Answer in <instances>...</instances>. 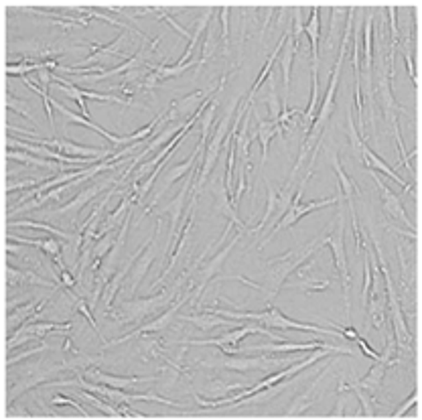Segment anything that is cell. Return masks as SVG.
<instances>
[{
    "instance_id": "obj_39",
    "label": "cell",
    "mask_w": 422,
    "mask_h": 420,
    "mask_svg": "<svg viewBox=\"0 0 422 420\" xmlns=\"http://www.w3.org/2000/svg\"><path fill=\"white\" fill-rule=\"evenodd\" d=\"M347 390H353L355 392V396H357V400L362 402V408H364V417L366 419H374V394L372 392H368V390H364L362 386H357L355 382H347Z\"/></svg>"
},
{
    "instance_id": "obj_19",
    "label": "cell",
    "mask_w": 422,
    "mask_h": 420,
    "mask_svg": "<svg viewBox=\"0 0 422 420\" xmlns=\"http://www.w3.org/2000/svg\"><path fill=\"white\" fill-rule=\"evenodd\" d=\"M112 185V181L108 179V181H104V183H98V185H91V187H87V189H84V191H80L69 203H63V206H59V208H55V210L49 211V215H67V213H78V211H82L96 197V195H100L104 189H108Z\"/></svg>"
},
{
    "instance_id": "obj_53",
    "label": "cell",
    "mask_w": 422,
    "mask_h": 420,
    "mask_svg": "<svg viewBox=\"0 0 422 420\" xmlns=\"http://www.w3.org/2000/svg\"><path fill=\"white\" fill-rule=\"evenodd\" d=\"M51 402H53V404H65V406H74V408H76V410H78V412H80L82 417H85V419H91V415H89V412L85 410L84 406H82V404H78V402H76V400H71V398H65V396H53V398H51Z\"/></svg>"
},
{
    "instance_id": "obj_49",
    "label": "cell",
    "mask_w": 422,
    "mask_h": 420,
    "mask_svg": "<svg viewBox=\"0 0 422 420\" xmlns=\"http://www.w3.org/2000/svg\"><path fill=\"white\" fill-rule=\"evenodd\" d=\"M155 12L159 14V16H157L159 21H165V23H169L170 27H173V29H175V31H177V33H179L181 37H185L187 41H191V37H193V33H189V29H185V27H181V25H179V23L175 21V19H173V16H169V14H167V12H163V10H157V8H155Z\"/></svg>"
},
{
    "instance_id": "obj_14",
    "label": "cell",
    "mask_w": 422,
    "mask_h": 420,
    "mask_svg": "<svg viewBox=\"0 0 422 420\" xmlns=\"http://www.w3.org/2000/svg\"><path fill=\"white\" fill-rule=\"evenodd\" d=\"M372 179H374V183H376V187H378V191H380L381 206H384L386 215H388V217H394V219H398V221H402V223H406V225L414 232V223L408 219V215H406V210H404L400 197H398V195H396V193H394V191L381 181L374 170H372Z\"/></svg>"
},
{
    "instance_id": "obj_36",
    "label": "cell",
    "mask_w": 422,
    "mask_h": 420,
    "mask_svg": "<svg viewBox=\"0 0 422 420\" xmlns=\"http://www.w3.org/2000/svg\"><path fill=\"white\" fill-rule=\"evenodd\" d=\"M116 236H118V232L114 230V232H110V234L102 236L100 240H96V244H93V252H91V256H93L91 270H93V272H98V270H100L102 260H104L108 254L112 252V248H114V244H116Z\"/></svg>"
},
{
    "instance_id": "obj_46",
    "label": "cell",
    "mask_w": 422,
    "mask_h": 420,
    "mask_svg": "<svg viewBox=\"0 0 422 420\" xmlns=\"http://www.w3.org/2000/svg\"><path fill=\"white\" fill-rule=\"evenodd\" d=\"M45 67V63H23V65H8L6 67V74L8 76H23L27 78V74L31 71H39Z\"/></svg>"
},
{
    "instance_id": "obj_28",
    "label": "cell",
    "mask_w": 422,
    "mask_h": 420,
    "mask_svg": "<svg viewBox=\"0 0 422 420\" xmlns=\"http://www.w3.org/2000/svg\"><path fill=\"white\" fill-rule=\"evenodd\" d=\"M71 325H74V321H67V323H31V321H27V323H25L23 327H19L16 333H12V335L33 333V335L45 339L49 333H63V331H69Z\"/></svg>"
},
{
    "instance_id": "obj_24",
    "label": "cell",
    "mask_w": 422,
    "mask_h": 420,
    "mask_svg": "<svg viewBox=\"0 0 422 420\" xmlns=\"http://www.w3.org/2000/svg\"><path fill=\"white\" fill-rule=\"evenodd\" d=\"M6 274H8V287H14V285H37V287H47V289H57L59 287L57 283L41 278L33 270H19V268H12L10 264L6 266Z\"/></svg>"
},
{
    "instance_id": "obj_31",
    "label": "cell",
    "mask_w": 422,
    "mask_h": 420,
    "mask_svg": "<svg viewBox=\"0 0 422 420\" xmlns=\"http://www.w3.org/2000/svg\"><path fill=\"white\" fill-rule=\"evenodd\" d=\"M291 31H293V25H291V27H289V29L285 31V35H282V39L278 41V47H276V49H274V51L270 53V57L266 59V63H264V67H262V71H260V76L256 78V82H254L252 89H250V93H248V100H250V102H252V100H254V96H256V91H258V89L262 87V84L266 82V78L270 76V71H272V65H274V61H276V57H278V53H280V49L285 47V43H287V37L291 35Z\"/></svg>"
},
{
    "instance_id": "obj_7",
    "label": "cell",
    "mask_w": 422,
    "mask_h": 420,
    "mask_svg": "<svg viewBox=\"0 0 422 420\" xmlns=\"http://www.w3.org/2000/svg\"><path fill=\"white\" fill-rule=\"evenodd\" d=\"M63 364H45V360H39L37 364H33L21 379L10 386V392H8V402L12 404L16 398H21L27 390H35L39 388L41 384H49L53 376H57L59 372H63Z\"/></svg>"
},
{
    "instance_id": "obj_56",
    "label": "cell",
    "mask_w": 422,
    "mask_h": 420,
    "mask_svg": "<svg viewBox=\"0 0 422 420\" xmlns=\"http://www.w3.org/2000/svg\"><path fill=\"white\" fill-rule=\"evenodd\" d=\"M417 402H419V390H414V392L410 394V398H408V400H406V402H404V404H402V406H400V408H398V410H396V412H394L392 417H394V419H400V417H404V415H406V410H410V408H412V406H414Z\"/></svg>"
},
{
    "instance_id": "obj_13",
    "label": "cell",
    "mask_w": 422,
    "mask_h": 420,
    "mask_svg": "<svg viewBox=\"0 0 422 420\" xmlns=\"http://www.w3.org/2000/svg\"><path fill=\"white\" fill-rule=\"evenodd\" d=\"M313 349H329L333 353H353V349L345 345H329V343H264V345H252L246 351H270V353H289V351H313Z\"/></svg>"
},
{
    "instance_id": "obj_25",
    "label": "cell",
    "mask_w": 422,
    "mask_h": 420,
    "mask_svg": "<svg viewBox=\"0 0 422 420\" xmlns=\"http://www.w3.org/2000/svg\"><path fill=\"white\" fill-rule=\"evenodd\" d=\"M47 302H49V298H43L39 305H35L33 300H29V302H25V305L16 307V311H14V309H10V311H8V319H6L8 329L23 327V325L29 321V317H35V315H39V313H41L43 307H45Z\"/></svg>"
},
{
    "instance_id": "obj_2",
    "label": "cell",
    "mask_w": 422,
    "mask_h": 420,
    "mask_svg": "<svg viewBox=\"0 0 422 420\" xmlns=\"http://www.w3.org/2000/svg\"><path fill=\"white\" fill-rule=\"evenodd\" d=\"M211 309V307H210ZM213 313L225 317V319H246V321H258L262 323L264 327L268 329H296V331H313V333H319V335H329L337 337L341 341H345L341 331L337 329H325V327H319V325H307V323H298L295 319H289L285 313H280L278 307L274 305H268L266 311L262 313H252V311H227V309H211Z\"/></svg>"
},
{
    "instance_id": "obj_26",
    "label": "cell",
    "mask_w": 422,
    "mask_h": 420,
    "mask_svg": "<svg viewBox=\"0 0 422 420\" xmlns=\"http://www.w3.org/2000/svg\"><path fill=\"white\" fill-rule=\"evenodd\" d=\"M179 319L185 321V323L195 325V327L201 329V331H211V329L221 327V325H236V319H234V321L223 319L221 315H217V313H213V311H208V313H203V315H191V317L183 315V317H179Z\"/></svg>"
},
{
    "instance_id": "obj_32",
    "label": "cell",
    "mask_w": 422,
    "mask_h": 420,
    "mask_svg": "<svg viewBox=\"0 0 422 420\" xmlns=\"http://www.w3.org/2000/svg\"><path fill=\"white\" fill-rule=\"evenodd\" d=\"M388 364L386 362H381V360H376L374 362V366H372V370L368 372V376H364L362 379H357L355 384L357 386H362L364 390H368V392H378L381 388V382H384V378H386V372H388Z\"/></svg>"
},
{
    "instance_id": "obj_40",
    "label": "cell",
    "mask_w": 422,
    "mask_h": 420,
    "mask_svg": "<svg viewBox=\"0 0 422 420\" xmlns=\"http://www.w3.org/2000/svg\"><path fill=\"white\" fill-rule=\"evenodd\" d=\"M65 293L71 296V300H74L76 309H78V311H80V313L84 315V319L87 321V323H89V325H91V327H93V331L98 333V337H100L102 341H106V339H104V335H102V331H100V327H98V323H96V319H93V311L89 309V305L85 302L84 298H80V296L74 293V291H65Z\"/></svg>"
},
{
    "instance_id": "obj_45",
    "label": "cell",
    "mask_w": 422,
    "mask_h": 420,
    "mask_svg": "<svg viewBox=\"0 0 422 420\" xmlns=\"http://www.w3.org/2000/svg\"><path fill=\"white\" fill-rule=\"evenodd\" d=\"M347 134H349V140H351L353 151L362 155V144H364V138L359 136V132H357V128H355V122H353V114H351V110H347Z\"/></svg>"
},
{
    "instance_id": "obj_52",
    "label": "cell",
    "mask_w": 422,
    "mask_h": 420,
    "mask_svg": "<svg viewBox=\"0 0 422 420\" xmlns=\"http://www.w3.org/2000/svg\"><path fill=\"white\" fill-rule=\"evenodd\" d=\"M6 108H10V110H16V114H23V116H25V118H27L29 122H33V124H35V128L39 130L37 122H35V118H33V116L29 114V108H27V106H25V104L21 102V100H16V102H14L12 98H8V100H6Z\"/></svg>"
},
{
    "instance_id": "obj_37",
    "label": "cell",
    "mask_w": 422,
    "mask_h": 420,
    "mask_svg": "<svg viewBox=\"0 0 422 420\" xmlns=\"http://www.w3.org/2000/svg\"><path fill=\"white\" fill-rule=\"evenodd\" d=\"M331 27H329V37H327V49L329 51H335V43L341 39V29H343V21L347 14L345 8H331Z\"/></svg>"
},
{
    "instance_id": "obj_50",
    "label": "cell",
    "mask_w": 422,
    "mask_h": 420,
    "mask_svg": "<svg viewBox=\"0 0 422 420\" xmlns=\"http://www.w3.org/2000/svg\"><path fill=\"white\" fill-rule=\"evenodd\" d=\"M364 252H366V250H364ZM370 289H372V266H370V258H368V252H366V262H364V289H362V300H364V305L368 302Z\"/></svg>"
},
{
    "instance_id": "obj_47",
    "label": "cell",
    "mask_w": 422,
    "mask_h": 420,
    "mask_svg": "<svg viewBox=\"0 0 422 420\" xmlns=\"http://www.w3.org/2000/svg\"><path fill=\"white\" fill-rule=\"evenodd\" d=\"M230 12H232V8H227V6H223V8H219V23H221V43H223V47H230Z\"/></svg>"
},
{
    "instance_id": "obj_38",
    "label": "cell",
    "mask_w": 422,
    "mask_h": 420,
    "mask_svg": "<svg viewBox=\"0 0 422 420\" xmlns=\"http://www.w3.org/2000/svg\"><path fill=\"white\" fill-rule=\"evenodd\" d=\"M266 183V193H268V201H266V211H264V217L260 219V223L256 225V228H250L248 230V234H260L262 230H264V225H266V221L274 215V210H276V201H278V193L274 191V187L268 183V181H264Z\"/></svg>"
},
{
    "instance_id": "obj_17",
    "label": "cell",
    "mask_w": 422,
    "mask_h": 420,
    "mask_svg": "<svg viewBox=\"0 0 422 420\" xmlns=\"http://www.w3.org/2000/svg\"><path fill=\"white\" fill-rule=\"evenodd\" d=\"M126 43H128V35L126 33H122V35H118V39H114L112 43H108V45H91V55L89 57H85L84 61H80V63H76V65H89V63H96V61H106V59H110V57H126V59H130V55H128L126 51Z\"/></svg>"
},
{
    "instance_id": "obj_20",
    "label": "cell",
    "mask_w": 422,
    "mask_h": 420,
    "mask_svg": "<svg viewBox=\"0 0 422 420\" xmlns=\"http://www.w3.org/2000/svg\"><path fill=\"white\" fill-rule=\"evenodd\" d=\"M8 240L10 242H16V244H25V246H31V248H39L45 256L53 258L55 266L61 270L65 268L63 260H61V242L57 238H39V240H29V238H21V236H14V234H8Z\"/></svg>"
},
{
    "instance_id": "obj_59",
    "label": "cell",
    "mask_w": 422,
    "mask_h": 420,
    "mask_svg": "<svg viewBox=\"0 0 422 420\" xmlns=\"http://www.w3.org/2000/svg\"><path fill=\"white\" fill-rule=\"evenodd\" d=\"M63 351H65V353H71V355H78V353H82V349H78V347L74 345V341H71L69 337H67V339L63 341Z\"/></svg>"
},
{
    "instance_id": "obj_54",
    "label": "cell",
    "mask_w": 422,
    "mask_h": 420,
    "mask_svg": "<svg viewBox=\"0 0 422 420\" xmlns=\"http://www.w3.org/2000/svg\"><path fill=\"white\" fill-rule=\"evenodd\" d=\"M302 10L296 6L295 8V25H293V41L296 47H300V35L304 33V23H302Z\"/></svg>"
},
{
    "instance_id": "obj_30",
    "label": "cell",
    "mask_w": 422,
    "mask_h": 420,
    "mask_svg": "<svg viewBox=\"0 0 422 420\" xmlns=\"http://www.w3.org/2000/svg\"><path fill=\"white\" fill-rule=\"evenodd\" d=\"M331 165L335 168V175H337L339 179V191H341L343 199H345L349 206H353V195H355V191L359 193V187H357V185L347 177V173L343 170L341 163H339L337 153H331Z\"/></svg>"
},
{
    "instance_id": "obj_33",
    "label": "cell",
    "mask_w": 422,
    "mask_h": 420,
    "mask_svg": "<svg viewBox=\"0 0 422 420\" xmlns=\"http://www.w3.org/2000/svg\"><path fill=\"white\" fill-rule=\"evenodd\" d=\"M362 35H364V71H366L368 82H372V65H374V47H372L374 21H372V16H366Z\"/></svg>"
},
{
    "instance_id": "obj_1",
    "label": "cell",
    "mask_w": 422,
    "mask_h": 420,
    "mask_svg": "<svg viewBox=\"0 0 422 420\" xmlns=\"http://www.w3.org/2000/svg\"><path fill=\"white\" fill-rule=\"evenodd\" d=\"M323 238H325V234L317 236L315 240H311L307 246L298 248L295 252L291 250V252H287L285 256H280V258L268 260L270 270L266 272V278H264V283L260 285V293H266V302H268V305L278 296L280 289L287 285V278H289L295 270H298L309 258H313V254L319 252V250L325 246V244H323Z\"/></svg>"
},
{
    "instance_id": "obj_5",
    "label": "cell",
    "mask_w": 422,
    "mask_h": 420,
    "mask_svg": "<svg viewBox=\"0 0 422 420\" xmlns=\"http://www.w3.org/2000/svg\"><path fill=\"white\" fill-rule=\"evenodd\" d=\"M300 362L298 357L293 360H287V357H268V355H260V357H240L238 355H225L219 351V355H215V360H203L199 362L197 366H203V368H225V370H232V372H238V374H248V372H272L274 368H280L285 364H295Z\"/></svg>"
},
{
    "instance_id": "obj_4",
    "label": "cell",
    "mask_w": 422,
    "mask_h": 420,
    "mask_svg": "<svg viewBox=\"0 0 422 420\" xmlns=\"http://www.w3.org/2000/svg\"><path fill=\"white\" fill-rule=\"evenodd\" d=\"M240 100H242V98H236V100L230 104L227 116L221 118V122L217 124L215 132H213V136L208 140V144H206V155H203V163H201V170H199V177H197V181H195L193 187H191L193 193H199V191L203 189L206 181L210 179L211 170L215 168V163H217V159H219V153H221V148H223V144H225V140H227V136H230L232 122H234V114L238 112Z\"/></svg>"
},
{
    "instance_id": "obj_27",
    "label": "cell",
    "mask_w": 422,
    "mask_h": 420,
    "mask_svg": "<svg viewBox=\"0 0 422 420\" xmlns=\"http://www.w3.org/2000/svg\"><path fill=\"white\" fill-rule=\"evenodd\" d=\"M329 372V368H325L323 372H321V376L319 378L315 379L309 388H307V392H302L300 396H296L295 398V402H293V406L287 410V417H300L311 404H313V400L317 398V388H319V384L325 379V374Z\"/></svg>"
},
{
    "instance_id": "obj_23",
    "label": "cell",
    "mask_w": 422,
    "mask_h": 420,
    "mask_svg": "<svg viewBox=\"0 0 422 420\" xmlns=\"http://www.w3.org/2000/svg\"><path fill=\"white\" fill-rule=\"evenodd\" d=\"M138 355L142 362H151V360H159V362H167V353L163 351V341L159 337L151 335H140L138 337V347H136Z\"/></svg>"
},
{
    "instance_id": "obj_44",
    "label": "cell",
    "mask_w": 422,
    "mask_h": 420,
    "mask_svg": "<svg viewBox=\"0 0 422 420\" xmlns=\"http://www.w3.org/2000/svg\"><path fill=\"white\" fill-rule=\"evenodd\" d=\"M266 104H268V114H270V122H278L280 118V102H278V93H276V85H270V91H268V98H266Z\"/></svg>"
},
{
    "instance_id": "obj_43",
    "label": "cell",
    "mask_w": 422,
    "mask_h": 420,
    "mask_svg": "<svg viewBox=\"0 0 422 420\" xmlns=\"http://www.w3.org/2000/svg\"><path fill=\"white\" fill-rule=\"evenodd\" d=\"M331 287V280L325 278V280H319L317 276H309L307 280L302 283H296L295 289H300V291H307V293H313V291H325Z\"/></svg>"
},
{
    "instance_id": "obj_11",
    "label": "cell",
    "mask_w": 422,
    "mask_h": 420,
    "mask_svg": "<svg viewBox=\"0 0 422 420\" xmlns=\"http://www.w3.org/2000/svg\"><path fill=\"white\" fill-rule=\"evenodd\" d=\"M211 91H213V87H210V89H197V91H193V93H189L185 98L175 100L169 106V110L165 112V118H163L161 124H169V122L179 120V118L191 120L195 116V112L199 110V106L206 102V96H210Z\"/></svg>"
},
{
    "instance_id": "obj_51",
    "label": "cell",
    "mask_w": 422,
    "mask_h": 420,
    "mask_svg": "<svg viewBox=\"0 0 422 420\" xmlns=\"http://www.w3.org/2000/svg\"><path fill=\"white\" fill-rule=\"evenodd\" d=\"M43 183H45V177L29 179V181H16V183H8V185H6V191L10 193V191H14V189H19V191H25V189H35V187H39V185H43Z\"/></svg>"
},
{
    "instance_id": "obj_18",
    "label": "cell",
    "mask_w": 422,
    "mask_h": 420,
    "mask_svg": "<svg viewBox=\"0 0 422 420\" xmlns=\"http://www.w3.org/2000/svg\"><path fill=\"white\" fill-rule=\"evenodd\" d=\"M84 376L96 384H104V386H110V388H118V390H126L134 384H140V382H155L159 379V376H110V374H104L102 370H98L96 366H91L89 370H85Z\"/></svg>"
},
{
    "instance_id": "obj_22",
    "label": "cell",
    "mask_w": 422,
    "mask_h": 420,
    "mask_svg": "<svg viewBox=\"0 0 422 420\" xmlns=\"http://www.w3.org/2000/svg\"><path fill=\"white\" fill-rule=\"evenodd\" d=\"M254 134H256V138H258L260 144H262V161H260V168H264V163L268 161V144H270V140H272L274 136L282 138L285 132H282V128H280L278 122L258 120V126L254 130Z\"/></svg>"
},
{
    "instance_id": "obj_12",
    "label": "cell",
    "mask_w": 422,
    "mask_h": 420,
    "mask_svg": "<svg viewBox=\"0 0 422 420\" xmlns=\"http://www.w3.org/2000/svg\"><path fill=\"white\" fill-rule=\"evenodd\" d=\"M206 153V146L203 144H199L193 153H191V157L183 163V165H179V167H175V168H170L169 173L165 175V183L161 185V189H157V193H155V197H153V201L144 208V211H142V215L138 217V221L142 219V217H146L151 211H153V208L159 203V199H161V195H165L167 193V189H169L170 185H175L181 177H185V175H189L191 173V168H193V163H197V159L201 157Z\"/></svg>"
},
{
    "instance_id": "obj_48",
    "label": "cell",
    "mask_w": 422,
    "mask_h": 420,
    "mask_svg": "<svg viewBox=\"0 0 422 420\" xmlns=\"http://www.w3.org/2000/svg\"><path fill=\"white\" fill-rule=\"evenodd\" d=\"M43 351H47V343H39L37 347H29L27 351H23V353H19V355H10V357L6 360V366L10 368V366L19 364V362H23V360L31 357V355H37V353H43Z\"/></svg>"
},
{
    "instance_id": "obj_29",
    "label": "cell",
    "mask_w": 422,
    "mask_h": 420,
    "mask_svg": "<svg viewBox=\"0 0 422 420\" xmlns=\"http://www.w3.org/2000/svg\"><path fill=\"white\" fill-rule=\"evenodd\" d=\"M211 14H213V8H208V10L203 12V16L197 21V27H195V31H193V37H191V41H189V47L185 49L183 57H181L175 65H185V63H189V61L193 59V53H195L197 45L201 41V35H203V33L208 31V27H210Z\"/></svg>"
},
{
    "instance_id": "obj_41",
    "label": "cell",
    "mask_w": 422,
    "mask_h": 420,
    "mask_svg": "<svg viewBox=\"0 0 422 420\" xmlns=\"http://www.w3.org/2000/svg\"><path fill=\"white\" fill-rule=\"evenodd\" d=\"M215 114H217V98H213V104H211L210 108H206V112L199 116V122H201V142L199 144H203V146L210 140V130L213 120H215Z\"/></svg>"
},
{
    "instance_id": "obj_10",
    "label": "cell",
    "mask_w": 422,
    "mask_h": 420,
    "mask_svg": "<svg viewBox=\"0 0 422 420\" xmlns=\"http://www.w3.org/2000/svg\"><path fill=\"white\" fill-rule=\"evenodd\" d=\"M27 140H31L33 144H43V146H55L57 153L65 155V157H76V159H87V157H93V159H108L114 155L116 148L112 151H104V148H91V146H84V144H78L69 138H61V136H53V138H33L31 134H23Z\"/></svg>"
},
{
    "instance_id": "obj_55",
    "label": "cell",
    "mask_w": 422,
    "mask_h": 420,
    "mask_svg": "<svg viewBox=\"0 0 422 420\" xmlns=\"http://www.w3.org/2000/svg\"><path fill=\"white\" fill-rule=\"evenodd\" d=\"M76 283H78V278L71 276V272H69L67 268H61V270H59V285H61L63 291H74Z\"/></svg>"
},
{
    "instance_id": "obj_9",
    "label": "cell",
    "mask_w": 422,
    "mask_h": 420,
    "mask_svg": "<svg viewBox=\"0 0 422 420\" xmlns=\"http://www.w3.org/2000/svg\"><path fill=\"white\" fill-rule=\"evenodd\" d=\"M248 335H266L270 337L272 341H289L287 337H280L276 335L272 329H268V327H260V325H256V323H252V321H246L242 327H236L234 331H225L223 335L219 337H213V339H195V341H181L183 345H215V347H219V345H238L244 337Z\"/></svg>"
},
{
    "instance_id": "obj_15",
    "label": "cell",
    "mask_w": 422,
    "mask_h": 420,
    "mask_svg": "<svg viewBox=\"0 0 422 420\" xmlns=\"http://www.w3.org/2000/svg\"><path fill=\"white\" fill-rule=\"evenodd\" d=\"M159 232H161V219H159V223H157V234H155L153 242L146 246V250L140 254V256L134 260V264H132V272H130V294H134L138 291L140 283L144 280L146 272L151 270V266H153V262H155V258H157V244H155V242H157Z\"/></svg>"
},
{
    "instance_id": "obj_34",
    "label": "cell",
    "mask_w": 422,
    "mask_h": 420,
    "mask_svg": "<svg viewBox=\"0 0 422 420\" xmlns=\"http://www.w3.org/2000/svg\"><path fill=\"white\" fill-rule=\"evenodd\" d=\"M295 41H293V31L291 35L287 37V43L282 47V55H280V69H282V84H285V93L289 96L291 91V69H293V57L296 53Z\"/></svg>"
},
{
    "instance_id": "obj_21",
    "label": "cell",
    "mask_w": 422,
    "mask_h": 420,
    "mask_svg": "<svg viewBox=\"0 0 422 420\" xmlns=\"http://www.w3.org/2000/svg\"><path fill=\"white\" fill-rule=\"evenodd\" d=\"M359 157L364 159L366 167H368V168H372V167L378 168L380 173L388 175V177H390V179H392L394 183H398L400 187H404V191L412 187V183H410V185H406V181H404V179H402V177H400V175H398V173H396L394 168L390 167V165H386V163L381 161L380 157H378V155H376V153H374V151H372V148H370V146L366 144V142L362 144V155H359Z\"/></svg>"
},
{
    "instance_id": "obj_8",
    "label": "cell",
    "mask_w": 422,
    "mask_h": 420,
    "mask_svg": "<svg viewBox=\"0 0 422 420\" xmlns=\"http://www.w3.org/2000/svg\"><path fill=\"white\" fill-rule=\"evenodd\" d=\"M244 234L242 232H238L236 236H234V240L232 242H227V246H223L221 250L217 254H213L210 260L203 264V266H199V270L193 274V278L189 280V285H187V289H185V293H191L193 291V287L197 289V293H195V300H199L201 298V294H203V291H206V287L210 285V280L221 270V266H223V262H225V258L230 256V252L236 248V244L240 242V238H242ZM193 294V293H191Z\"/></svg>"
},
{
    "instance_id": "obj_3",
    "label": "cell",
    "mask_w": 422,
    "mask_h": 420,
    "mask_svg": "<svg viewBox=\"0 0 422 420\" xmlns=\"http://www.w3.org/2000/svg\"><path fill=\"white\" fill-rule=\"evenodd\" d=\"M183 287L173 283V287L165 289L163 293L153 294V296H146V298H130L124 300L120 305V313H114L110 317H114V321L120 325V327H126V325H140L146 317L167 309L175 298H179V291Z\"/></svg>"
},
{
    "instance_id": "obj_58",
    "label": "cell",
    "mask_w": 422,
    "mask_h": 420,
    "mask_svg": "<svg viewBox=\"0 0 422 420\" xmlns=\"http://www.w3.org/2000/svg\"><path fill=\"white\" fill-rule=\"evenodd\" d=\"M355 341H357V345L362 347V351H364V355H368V357H372L374 362H376V360L380 357V353H378V351H374V349H372V347L368 345V341H366L364 337L357 335V337H355Z\"/></svg>"
},
{
    "instance_id": "obj_57",
    "label": "cell",
    "mask_w": 422,
    "mask_h": 420,
    "mask_svg": "<svg viewBox=\"0 0 422 420\" xmlns=\"http://www.w3.org/2000/svg\"><path fill=\"white\" fill-rule=\"evenodd\" d=\"M404 61H406V67H408V76H410V80L414 82V85H419L417 69H414V61H412V53H410L408 49H404Z\"/></svg>"
},
{
    "instance_id": "obj_42",
    "label": "cell",
    "mask_w": 422,
    "mask_h": 420,
    "mask_svg": "<svg viewBox=\"0 0 422 420\" xmlns=\"http://www.w3.org/2000/svg\"><path fill=\"white\" fill-rule=\"evenodd\" d=\"M244 388H246L244 384H225L223 379H211L210 384H208V388H206V392L211 394V396H219V398H223V396H227L230 392L244 390Z\"/></svg>"
},
{
    "instance_id": "obj_16",
    "label": "cell",
    "mask_w": 422,
    "mask_h": 420,
    "mask_svg": "<svg viewBox=\"0 0 422 420\" xmlns=\"http://www.w3.org/2000/svg\"><path fill=\"white\" fill-rule=\"evenodd\" d=\"M51 104H53V108H57L61 114H63V118L67 120V124H82V126L89 128V130H93V132H98V134H102L108 142H112L114 144V148H120V146H124V144H130V138L128 136H116V134H110L108 130H104L102 126H98V124H93L89 118H84V116H80V114H76V112H71V110H67L65 106H61L59 102H55L53 98H51Z\"/></svg>"
},
{
    "instance_id": "obj_35",
    "label": "cell",
    "mask_w": 422,
    "mask_h": 420,
    "mask_svg": "<svg viewBox=\"0 0 422 420\" xmlns=\"http://www.w3.org/2000/svg\"><path fill=\"white\" fill-rule=\"evenodd\" d=\"M319 29H321V19H319V8L313 6L311 8V19L304 25V35L311 41V57L313 63H319Z\"/></svg>"
},
{
    "instance_id": "obj_6",
    "label": "cell",
    "mask_w": 422,
    "mask_h": 420,
    "mask_svg": "<svg viewBox=\"0 0 422 420\" xmlns=\"http://www.w3.org/2000/svg\"><path fill=\"white\" fill-rule=\"evenodd\" d=\"M333 234L323 238V244L329 246L333 250V260H335V268L339 272V278L343 283V298H345V319L349 325V289H351V278H349V266H347V254H345V211L339 206V215L335 219Z\"/></svg>"
}]
</instances>
